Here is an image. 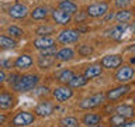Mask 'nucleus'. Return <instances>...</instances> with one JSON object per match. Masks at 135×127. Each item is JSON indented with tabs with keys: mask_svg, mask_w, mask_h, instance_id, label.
Segmentation results:
<instances>
[{
	"mask_svg": "<svg viewBox=\"0 0 135 127\" xmlns=\"http://www.w3.org/2000/svg\"><path fill=\"white\" fill-rule=\"evenodd\" d=\"M40 82V78L38 75H24V76H20L17 83L13 86L16 92H27V90H31L38 85Z\"/></svg>",
	"mask_w": 135,
	"mask_h": 127,
	"instance_id": "nucleus-1",
	"label": "nucleus"
},
{
	"mask_svg": "<svg viewBox=\"0 0 135 127\" xmlns=\"http://www.w3.org/2000/svg\"><path fill=\"white\" fill-rule=\"evenodd\" d=\"M35 120V116L30 112H18L14 117L11 119L10 121V127H25V126H30L31 123H34Z\"/></svg>",
	"mask_w": 135,
	"mask_h": 127,
	"instance_id": "nucleus-2",
	"label": "nucleus"
},
{
	"mask_svg": "<svg viewBox=\"0 0 135 127\" xmlns=\"http://www.w3.org/2000/svg\"><path fill=\"white\" fill-rule=\"evenodd\" d=\"M104 100H105V95H103V93H97V95H93V96H89V97H86V99H83L79 103V107L80 109H94V107H97V106L103 105Z\"/></svg>",
	"mask_w": 135,
	"mask_h": 127,
	"instance_id": "nucleus-3",
	"label": "nucleus"
},
{
	"mask_svg": "<svg viewBox=\"0 0 135 127\" xmlns=\"http://www.w3.org/2000/svg\"><path fill=\"white\" fill-rule=\"evenodd\" d=\"M131 31H132V25H128V23H121L110 30V37L117 41H121L125 38V34H131Z\"/></svg>",
	"mask_w": 135,
	"mask_h": 127,
	"instance_id": "nucleus-4",
	"label": "nucleus"
},
{
	"mask_svg": "<svg viewBox=\"0 0 135 127\" xmlns=\"http://www.w3.org/2000/svg\"><path fill=\"white\" fill-rule=\"evenodd\" d=\"M80 37V33L78 30H72V28H68V30H63V31L59 33L58 35V41L62 42V44H72V42H76Z\"/></svg>",
	"mask_w": 135,
	"mask_h": 127,
	"instance_id": "nucleus-5",
	"label": "nucleus"
},
{
	"mask_svg": "<svg viewBox=\"0 0 135 127\" xmlns=\"http://www.w3.org/2000/svg\"><path fill=\"white\" fill-rule=\"evenodd\" d=\"M52 96L58 102H66V100H69L70 97L73 96V90H72V88H69L68 85L66 86L61 85V86H56L52 90Z\"/></svg>",
	"mask_w": 135,
	"mask_h": 127,
	"instance_id": "nucleus-6",
	"label": "nucleus"
},
{
	"mask_svg": "<svg viewBox=\"0 0 135 127\" xmlns=\"http://www.w3.org/2000/svg\"><path fill=\"white\" fill-rule=\"evenodd\" d=\"M122 64V57L121 55H107L101 59V66L105 68V69H115V68L121 66Z\"/></svg>",
	"mask_w": 135,
	"mask_h": 127,
	"instance_id": "nucleus-7",
	"label": "nucleus"
},
{
	"mask_svg": "<svg viewBox=\"0 0 135 127\" xmlns=\"http://www.w3.org/2000/svg\"><path fill=\"white\" fill-rule=\"evenodd\" d=\"M107 11H108V3L103 2V3H96L89 6L86 10V14L90 17H100V16H104Z\"/></svg>",
	"mask_w": 135,
	"mask_h": 127,
	"instance_id": "nucleus-8",
	"label": "nucleus"
},
{
	"mask_svg": "<svg viewBox=\"0 0 135 127\" xmlns=\"http://www.w3.org/2000/svg\"><path fill=\"white\" fill-rule=\"evenodd\" d=\"M132 76H134L132 66L124 65L122 68H120L118 72L115 74V80H118L120 83H127V82H129V80L132 79Z\"/></svg>",
	"mask_w": 135,
	"mask_h": 127,
	"instance_id": "nucleus-9",
	"label": "nucleus"
},
{
	"mask_svg": "<svg viewBox=\"0 0 135 127\" xmlns=\"http://www.w3.org/2000/svg\"><path fill=\"white\" fill-rule=\"evenodd\" d=\"M8 14H10V17H13V19H24V17L28 14V8L25 4L16 3L8 8Z\"/></svg>",
	"mask_w": 135,
	"mask_h": 127,
	"instance_id": "nucleus-10",
	"label": "nucleus"
},
{
	"mask_svg": "<svg viewBox=\"0 0 135 127\" xmlns=\"http://www.w3.org/2000/svg\"><path fill=\"white\" fill-rule=\"evenodd\" d=\"M129 86L128 85H124L122 83L121 86H118V88H114L111 89V90H108V93L105 95V97H107L108 100H117V99H120L121 96H124L127 95V93L129 92Z\"/></svg>",
	"mask_w": 135,
	"mask_h": 127,
	"instance_id": "nucleus-11",
	"label": "nucleus"
},
{
	"mask_svg": "<svg viewBox=\"0 0 135 127\" xmlns=\"http://www.w3.org/2000/svg\"><path fill=\"white\" fill-rule=\"evenodd\" d=\"M54 109H55V106H54L52 102L44 100V102H41L40 105H37L35 113L38 114V116H41V117H45V116H49V114L54 112Z\"/></svg>",
	"mask_w": 135,
	"mask_h": 127,
	"instance_id": "nucleus-12",
	"label": "nucleus"
},
{
	"mask_svg": "<svg viewBox=\"0 0 135 127\" xmlns=\"http://www.w3.org/2000/svg\"><path fill=\"white\" fill-rule=\"evenodd\" d=\"M52 19L55 20V23H56V24L66 25V24L70 23L72 17H70L69 13L63 11V10H61V8H56V10L52 11Z\"/></svg>",
	"mask_w": 135,
	"mask_h": 127,
	"instance_id": "nucleus-13",
	"label": "nucleus"
},
{
	"mask_svg": "<svg viewBox=\"0 0 135 127\" xmlns=\"http://www.w3.org/2000/svg\"><path fill=\"white\" fill-rule=\"evenodd\" d=\"M32 62H34V61H32V58L30 57V55L23 54V55H20V57L16 59L13 65H14V66L17 68V69L23 71V69H28V68L32 65Z\"/></svg>",
	"mask_w": 135,
	"mask_h": 127,
	"instance_id": "nucleus-14",
	"label": "nucleus"
},
{
	"mask_svg": "<svg viewBox=\"0 0 135 127\" xmlns=\"http://www.w3.org/2000/svg\"><path fill=\"white\" fill-rule=\"evenodd\" d=\"M55 44V40L54 38H51L48 35H45V37H40V38H37L35 41H34V47H35L37 49H46V48H49V47H54Z\"/></svg>",
	"mask_w": 135,
	"mask_h": 127,
	"instance_id": "nucleus-15",
	"label": "nucleus"
},
{
	"mask_svg": "<svg viewBox=\"0 0 135 127\" xmlns=\"http://www.w3.org/2000/svg\"><path fill=\"white\" fill-rule=\"evenodd\" d=\"M13 105H14V96L8 92H3L0 93V109H11Z\"/></svg>",
	"mask_w": 135,
	"mask_h": 127,
	"instance_id": "nucleus-16",
	"label": "nucleus"
},
{
	"mask_svg": "<svg viewBox=\"0 0 135 127\" xmlns=\"http://www.w3.org/2000/svg\"><path fill=\"white\" fill-rule=\"evenodd\" d=\"M55 55H41L38 59V66L41 69H48L49 66H52L55 64Z\"/></svg>",
	"mask_w": 135,
	"mask_h": 127,
	"instance_id": "nucleus-17",
	"label": "nucleus"
},
{
	"mask_svg": "<svg viewBox=\"0 0 135 127\" xmlns=\"http://www.w3.org/2000/svg\"><path fill=\"white\" fill-rule=\"evenodd\" d=\"M100 119H101V117L99 116V114H94V113H86V114L83 116L82 121H83V124H84V126H87V127H93V126L99 124Z\"/></svg>",
	"mask_w": 135,
	"mask_h": 127,
	"instance_id": "nucleus-18",
	"label": "nucleus"
},
{
	"mask_svg": "<svg viewBox=\"0 0 135 127\" xmlns=\"http://www.w3.org/2000/svg\"><path fill=\"white\" fill-rule=\"evenodd\" d=\"M73 55H75V52H73V49L72 48H62V49H59L56 54H55V58L56 59H59V61H69V59H72L73 58Z\"/></svg>",
	"mask_w": 135,
	"mask_h": 127,
	"instance_id": "nucleus-19",
	"label": "nucleus"
},
{
	"mask_svg": "<svg viewBox=\"0 0 135 127\" xmlns=\"http://www.w3.org/2000/svg\"><path fill=\"white\" fill-rule=\"evenodd\" d=\"M99 75H101V66L100 65H90V66L86 68L83 76L87 78V79H93V78H96V76H99Z\"/></svg>",
	"mask_w": 135,
	"mask_h": 127,
	"instance_id": "nucleus-20",
	"label": "nucleus"
},
{
	"mask_svg": "<svg viewBox=\"0 0 135 127\" xmlns=\"http://www.w3.org/2000/svg\"><path fill=\"white\" fill-rule=\"evenodd\" d=\"M87 82H89L87 78H84L83 75H79V76H73V78L68 82V86H69V88H82Z\"/></svg>",
	"mask_w": 135,
	"mask_h": 127,
	"instance_id": "nucleus-21",
	"label": "nucleus"
},
{
	"mask_svg": "<svg viewBox=\"0 0 135 127\" xmlns=\"http://www.w3.org/2000/svg\"><path fill=\"white\" fill-rule=\"evenodd\" d=\"M115 113L122 116V117H125V119H129V117L134 116V109L128 105H121L115 109Z\"/></svg>",
	"mask_w": 135,
	"mask_h": 127,
	"instance_id": "nucleus-22",
	"label": "nucleus"
},
{
	"mask_svg": "<svg viewBox=\"0 0 135 127\" xmlns=\"http://www.w3.org/2000/svg\"><path fill=\"white\" fill-rule=\"evenodd\" d=\"M59 8L66 13H69V14H73V13L78 11V6L72 2V0H66V2H61L59 3Z\"/></svg>",
	"mask_w": 135,
	"mask_h": 127,
	"instance_id": "nucleus-23",
	"label": "nucleus"
},
{
	"mask_svg": "<svg viewBox=\"0 0 135 127\" xmlns=\"http://www.w3.org/2000/svg\"><path fill=\"white\" fill-rule=\"evenodd\" d=\"M46 16H48V8L44 7V6H40V7L34 8L31 11V17L34 20H42V19H45Z\"/></svg>",
	"mask_w": 135,
	"mask_h": 127,
	"instance_id": "nucleus-24",
	"label": "nucleus"
},
{
	"mask_svg": "<svg viewBox=\"0 0 135 127\" xmlns=\"http://www.w3.org/2000/svg\"><path fill=\"white\" fill-rule=\"evenodd\" d=\"M75 76V74H73V71H70V69H63L62 72H59V74L56 75V78H58V80L59 82H62V83H66L68 85V82L72 79Z\"/></svg>",
	"mask_w": 135,
	"mask_h": 127,
	"instance_id": "nucleus-25",
	"label": "nucleus"
},
{
	"mask_svg": "<svg viewBox=\"0 0 135 127\" xmlns=\"http://www.w3.org/2000/svg\"><path fill=\"white\" fill-rule=\"evenodd\" d=\"M115 19H117V21H120V23H128V21L132 19V13L129 10H124V8H122L121 11H118L115 14Z\"/></svg>",
	"mask_w": 135,
	"mask_h": 127,
	"instance_id": "nucleus-26",
	"label": "nucleus"
},
{
	"mask_svg": "<svg viewBox=\"0 0 135 127\" xmlns=\"http://www.w3.org/2000/svg\"><path fill=\"white\" fill-rule=\"evenodd\" d=\"M59 124H61V127H79V121H78V119L68 116V117L61 119Z\"/></svg>",
	"mask_w": 135,
	"mask_h": 127,
	"instance_id": "nucleus-27",
	"label": "nucleus"
},
{
	"mask_svg": "<svg viewBox=\"0 0 135 127\" xmlns=\"http://www.w3.org/2000/svg\"><path fill=\"white\" fill-rule=\"evenodd\" d=\"M16 47V41L13 38H8L6 35H0V48L8 49V48H14Z\"/></svg>",
	"mask_w": 135,
	"mask_h": 127,
	"instance_id": "nucleus-28",
	"label": "nucleus"
},
{
	"mask_svg": "<svg viewBox=\"0 0 135 127\" xmlns=\"http://www.w3.org/2000/svg\"><path fill=\"white\" fill-rule=\"evenodd\" d=\"M54 27L52 25H41V27L37 28V34L41 37H45V35H49V34L54 33Z\"/></svg>",
	"mask_w": 135,
	"mask_h": 127,
	"instance_id": "nucleus-29",
	"label": "nucleus"
},
{
	"mask_svg": "<svg viewBox=\"0 0 135 127\" xmlns=\"http://www.w3.org/2000/svg\"><path fill=\"white\" fill-rule=\"evenodd\" d=\"M110 121H111V124H114V126H118V127H121L124 123L127 121V119L125 117H122V116H120V114H114V116L110 119Z\"/></svg>",
	"mask_w": 135,
	"mask_h": 127,
	"instance_id": "nucleus-30",
	"label": "nucleus"
},
{
	"mask_svg": "<svg viewBox=\"0 0 135 127\" xmlns=\"http://www.w3.org/2000/svg\"><path fill=\"white\" fill-rule=\"evenodd\" d=\"M7 31H8V34H11L13 37H17V38H18V37H23V34H24L23 30L18 28L17 25H11V27H8Z\"/></svg>",
	"mask_w": 135,
	"mask_h": 127,
	"instance_id": "nucleus-31",
	"label": "nucleus"
},
{
	"mask_svg": "<svg viewBox=\"0 0 135 127\" xmlns=\"http://www.w3.org/2000/svg\"><path fill=\"white\" fill-rule=\"evenodd\" d=\"M93 52V48L90 45L84 44V45H80L79 47V54L82 55V57H87V55H90Z\"/></svg>",
	"mask_w": 135,
	"mask_h": 127,
	"instance_id": "nucleus-32",
	"label": "nucleus"
},
{
	"mask_svg": "<svg viewBox=\"0 0 135 127\" xmlns=\"http://www.w3.org/2000/svg\"><path fill=\"white\" fill-rule=\"evenodd\" d=\"M13 64H14V62H13L11 59H0V66L6 68V69H11V68L14 66Z\"/></svg>",
	"mask_w": 135,
	"mask_h": 127,
	"instance_id": "nucleus-33",
	"label": "nucleus"
},
{
	"mask_svg": "<svg viewBox=\"0 0 135 127\" xmlns=\"http://www.w3.org/2000/svg\"><path fill=\"white\" fill-rule=\"evenodd\" d=\"M55 54H56V48H55V45L41 51V55H55Z\"/></svg>",
	"mask_w": 135,
	"mask_h": 127,
	"instance_id": "nucleus-34",
	"label": "nucleus"
},
{
	"mask_svg": "<svg viewBox=\"0 0 135 127\" xmlns=\"http://www.w3.org/2000/svg\"><path fill=\"white\" fill-rule=\"evenodd\" d=\"M18 78H20V75H17V74H13V75H10V78H8V82H10L11 86H14V85L17 83V80H18Z\"/></svg>",
	"mask_w": 135,
	"mask_h": 127,
	"instance_id": "nucleus-35",
	"label": "nucleus"
},
{
	"mask_svg": "<svg viewBox=\"0 0 135 127\" xmlns=\"http://www.w3.org/2000/svg\"><path fill=\"white\" fill-rule=\"evenodd\" d=\"M128 3H129V0H115V4L118 7H121V8H124Z\"/></svg>",
	"mask_w": 135,
	"mask_h": 127,
	"instance_id": "nucleus-36",
	"label": "nucleus"
},
{
	"mask_svg": "<svg viewBox=\"0 0 135 127\" xmlns=\"http://www.w3.org/2000/svg\"><path fill=\"white\" fill-rule=\"evenodd\" d=\"M37 95H44V93H45V95H46V93H48V88H40V89H37Z\"/></svg>",
	"mask_w": 135,
	"mask_h": 127,
	"instance_id": "nucleus-37",
	"label": "nucleus"
},
{
	"mask_svg": "<svg viewBox=\"0 0 135 127\" xmlns=\"http://www.w3.org/2000/svg\"><path fill=\"white\" fill-rule=\"evenodd\" d=\"M4 80H6V74H4V71H0V83H3Z\"/></svg>",
	"mask_w": 135,
	"mask_h": 127,
	"instance_id": "nucleus-38",
	"label": "nucleus"
},
{
	"mask_svg": "<svg viewBox=\"0 0 135 127\" xmlns=\"http://www.w3.org/2000/svg\"><path fill=\"white\" fill-rule=\"evenodd\" d=\"M122 126H124V127H135V123H134V121H128V123L125 121Z\"/></svg>",
	"mask_w": 135,
	"mask_h": 127,
	"instance_id": "nucleus-39",
	"label": "nucleus"
},
{
	"mask_svg": "<svg viewBox=\"0 0 135 127\" xmlns=\"http://www.w3.org/2000/svg\"><path fill=\"white\" fill-rule=\"evenodd\" d=\"M4 121H6V114H4V113H0V124H3Z\"/></svg>",
	"mask_w": 135,
	"mask_h": 127,
	"instance_id": "nucleus-40",
	"label": "nucleus"
},
{
	"mask_svg": "<svg viewBox=\"0 0 135 127\" xmlns=\"http://www.w3.org/2000/svg\"><path fill=\"white\" fill-rule=\"evenodd\" d=\"M113 17H114V14H108L107 17H105V20H110V19H113Z\"/></svg>",
	"mask_w": 135,
	"mask_h": 127,
	"instance_id": "nucleus-41",
	"label": "nucleus"
},
{
	"mask_svg": "<svg viewBox=\"0 0 135 127\" xmlns=\"http://www.w3.org/2000/svg\"><path fill=\"white\" fill-rule=\"evenodd\" d=\"M93 127H104V126H97V124H96V126H93Z\"/></svg>",
	"mask_w": 135,
	"mask_h": 127,
	"instance_id": "nucleus-42",
	"label": "nucleus"
},
{
	"mask_svg": "<svg viewBox=\"0 0 135 127\" xmlns=\"http://www.w3.org/2000/svg\"><path fill=\"white\" fill-rule=\"evenodd\" d=\"M61 2H66V0H61Z\"/></svg>",
	"mask_w": 135,
	"mask_h": 127,
	"instance_id": "nucleus-43",
	"label": "nucleus"
},
{
	"mask_svg": "<svg viewBox=\"0 0 135 127\" xmlns=\"http://www.w3.org/2000/svg\"><path fill=\"white\" fill-rule=\"evenodd\" d=\"M114 127H118V126H114Z\"/></svg>",
	"mask_w": 135,
	"mask_h": 127,
	"instance_id": "nucleus-44",
	"label": "nucleus"
}]
</instances>
